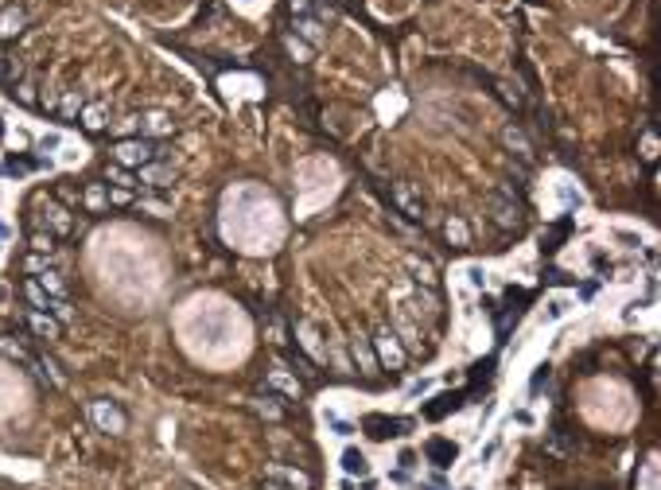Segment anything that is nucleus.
I'll use <instances>...</instances> for the list:
<instances>
[{
	"mask_svg": "<svg viewBox=\"0 0 661 490\" xmlns=\"http://www.w3.org/2000/svg\"><path fill=\"white\" fill-rule=\"evenodd\" d=\"M51 315H55L59 323H70V319H74V307H70L67 300H51Z\"/></svg>",
	"mask_w": 661,
	"mask_h": 490,
	"instance_id": "29",
	"label": "nucleus"
},
{
	"mask_svg": "<svg viewBox=\"0 0 661 490\" xmlns=\"http://www.w3.org/2000/svg\"><path fill=\"white\" fill-rule=\"evenodd\" d=\"M35 210H40L43 226H47V234H70L74 230V218H70L67 206H59L51 195H40L35 198Z\"/></svg>",
	"mask_w": 661,
	"mask_h": 490,
	"instance_id": "2",
	"label": "nucleus"
},
{
	"mask_svg": "<svg viewBox=\"0 0 661 490\" xmlns=\"http://www.w3.org/2000/svg\"><path fill=\"white\" fill-rule=\"evenodd\" d=\"M28 242H31V253H51L55 249V234H43V230H35Z\"/></svg>",
	"mask_w": 661,
	"mask_h": 490,
	"instance_id": "24",
	"label": "nucleus"
},
{
	"mask_svg": "<svg viewBox=\"0 0 661 490\" xmlns=\"http://www.w3.org/2000/svg\"><path fill=\"white\" fill-rule=\"evenodd\" d=\"M109 198H113V203H132V195H128V191H121V187H117V191H113Z\"/></svg>",
	"mask_w": 661,
	"mask_h": 490,
	"instance_id": "40",
	"label": "nucleus"
},
{
	"mask_svg": "<svg viewBox=\"0 0 661 490\" xmlns=\"http://www.w3.org/2000/svg\"><path fill=\"white\" fill-rule=\"evenodd\" d=\"M463 490H474V487H463Z\"/></svg>",
	"mask_w": 661,
	"mask_h": 490,
	"instance_id": "46",
	"label": "nucleus"
},
{
	"mask_svg": "<svg viewBox=\"0 0 661 490\" xmlns=\"http://www.w3.org/2000/svg\"><path fill=\"white\" fill-rule=\"evenodd\" d=\"M24 28H28V8H8L4 16H0V35H4V40L20 35Z\"/></svg>",
	"mask_w": 661,
	"mask_h": 490,
	"instance_id": "7",
	"label": "nucleus"
},
{
	"mask_svg": "<svg viewBox=\"0 0 661 490\" xmlns=\"http://www.w3.org/2000/svg\"><path fill=\"white\" fill-rule=\"evenodd\" d=\"M374 350H377V362L389 366V370H401V366H405V358H409V350L397 343L393 327H381V331L374 335Z\"/></svg>",
	"mask_w": 661,
	"mask_h": 490,
	"instance_id": "3",
	"label": "nucleus"
},
{
	"mask_svg": "<svg viewBox=\"0 0 661 490\" xmlns=\"http://www.w3.org/2000/svg\"><path fill=\"white\" fill-rule=\"evenodd\" d=\"M393 203L401 206V210H405L409 218H420V198H416L413 191H409V187H401V183L393 187Z\"/></svg>",
	"mask_w": 661,
	"mask_h": 490,
	"instance_id": "16",
	"label": "nucleus"
},
{
	"mask_svg": "<svg viewBox=\"0 0 661 490\" xmlns=\"http://www.w3.org/2000/svg\"><path fill=\"white\" fill-rule=\"evenodd\" d=\"M502 137H506V144H510V148H517V156H529V152H533V148H529V140H525L517 128H506Z\"/></svg>",
	"mask_w": 661,
	"mask_h": 490,
	"instance_id": "25",
	"label": "nucleus"
},
{
	"mask_svg": "<svg viewBox=\"0 0 661 490\" xmlns=\"http://www.w3.org/2000/svg\"><path fill=\"white\" fill-rule=\"evenodd\" d=\"M78 117H82V128H86V133H101V128L109 125V121H105V109H101V105H82Z\"/></svg>",
	"mask_w": 661,
	"mask_h": 490,
	"instance_id": "15",
	"label": "nucleus"
},
{
	"mask_svg": "<svg viewBox=\"0 0 661 490\" xmlns=\"http://www.w3.org/2000/svg\"><path fill=\"white\" fill-rule=\"evenodd\" d=\"M292 12H300V16H311V0H292Z\"/></svg>",
	"mask_w": 661,
	"mask_h": 490,
	"instance_id": "38",
	"label": "nucleus"
},
{
	"mask_svg": "<svg viewBox=\"0 0 661 490\" xmlns=\"http://www.w3.org/2000/svg\"><path fill=\"white\" fill-rule=\"evenodd\" d=\"M268 479L273 482H284L288 490H311V475L307 471H300V467H268Z\"/></svg>",
	"mask_w": 661,
	"mask_h": 490,
	"instance_id": "4",
	"label": "nucleus"
},
{
	"mask_svg": "<svg viewBox=\"0 0 661 490\" xmlns=\"http://www.w3.org/2000/svg\"><path fill=\"white\" fill-rule=\"evenodd\" d=\"M35 280H40V288L51 296V300H67V285H62V276H59V273H51V269H43V273L35 276Z\"/></svg>",
	"mask_w": 661,
	"mask_h": 490,
	"instance_id": "11",
	"label": "nucleus"
},
{
	"mask_svg": "<svg viewBox=\"0 0 661 490\" xmlns=\"http://www.w3.org/2000/svg\"><path fill=\"white\" fill-rule=\"evenodd\" d=\"M24 323L40 335V339H55V335H59V319H55L51 312H35V307H28V312H24Z\"/></svg>",
	"mask_w": 661,
	"mask_h": 490,
	"instance_id": "5",
	"label": "nucleus"
},
{
	"mask_svg": "<svg viewBox=\"0 0 661 490\" xmlns=\"http://www.w3.org/2000/svg\"><path fill=\"white\" fill-rule=\"evenodd\" d=\"M338 490H354V482H350V479H343V487H338Z\"/></svg>",
	"mask_w": 661,
	"mask_h": 490,
	"instance_id": "42",
	"label": "nucleus"
},
{
	"mask_svg": "<svg viewBox=\"0 0 661 490\" xmlns=\"http://www.w3.org/2000/svg\"><path fill=\"white\" fill-rule=\"evenodd\" d=\"M175 133V125H171V117H164V113H148V117H140V137H171Z\"/></svg>",
	"mask_w": 661,
	"mask_h": 490,
	"instance_id": "6",
	"label": "nucleus"
},
{
	"mask_svg": "<svg viewBox=\"0 0 661 490\" xmlns=\"http://www.w3.org/2000/svg\"><path fill=\"white\" fill-rule=\"evenodd\" d=\"M0 137H4V125H0Z\"/></svg>",
	"mask_w": 661,
	"mask_h": 490,
	"instance_id": "45",
	"label": "nucleus"
},
{
	"mask_svg": "<svg viewBox=\"0 0 661 490\" xmlns=\"http://www.w3.org/2000/svg\"><path fill=\"white\" fill-rule=\"evenodd\" d=\"M350 350H354V362H358V370H362V373H374V366H377V354L370 350V343H366V339H354V343H350Z\"/></svg>",
	"mask_w": 661,
	"mask_h": 490,
	"instance_id": "13",
	"label": "nucleus"
},
{
	"mask_svg": "<svg viewBox=\"0 0 661 490\" xmlns=\"http://www.w3.org/2000/svg\"><path fill=\"white\" fill-rule=\"evenodd\" d=\"M393 335H397V343H401V346H420V331H416L409 319H397V323H393Z\"/></svg>",
	"mask_w": 661,
	"mask_h": 490,
	"instance_id": "19",
	"label": "nucleus"
},
{
	"mask_svg": "<svg viewBox=\"0 0 661 490\" xmlns=\"http://www.w3.org/2000/svg\"><path fill=\"white\" fill-rule=\"evenodd\" d=\"M257 412H265L268 421H280V409L277 405H268V401H257Z\"/></svg>",
	"mask_w": 661,
	"mask_h": 490,
	"instance_id": "36",
	"label": "nucleus"
},
{
	"mask_svg": "<svg viewBox=\"0 0 661 490\" xmlns=\"http://www.w3.org/2000/svg\"><path fill=\"white\" fill-rule=\"evenodd\" d=\"M164 152H160L156 144H152L148 137H137V140H121L117 144V152H113V164H121V167H144V164H152V160H160Z\"/></svg>",
	"mask_w": 661,
	"mask_h": 490,
	"instance_id": "1",
	"label": "nucleus"
},
{
	"mask_svg": "<svg viewBox=\"0 0 661 490\" xmlns=\"http://www.w3.org/2000/svg\"><path fill=\"white\" fill-rule=\"evenodd\" d=\"M467 280H471L474 288H483V285H486V269H479V265H467Z\"/></svg>",
	"mask_w": 661,
	"mask_h": 490,
	"instance_id": "32",
	"label": "nucleus"
},
{
	"mask_svg": "<svg viewBox=\"0 0 661 490\" xmlns=\"http://www.w3.org/2000/svg\"><path fill=\"white\" fill-rule=\"evenodd\" d=\"M327 424H331V428H335L338 436H350V424H346L343 416H335V412H327Z\"/></svg>",
	"mask_w": 661,
	"mask_h": 490,
	"instance_id": "33",
	"label": "nucleus"
},
{
	"mask_svg": "<svg viewBox=\"0 0 661 490\" xmlns=\"http://www.w3.org/2000/svg\"><path fill=\"white\" fill-rule=\"evenodd\" d=\"M428 455H432V459H440V463H436V467H447V463H452L455 455H459V448H455V443H444V440H436L432 448H428Z\"/></svg>",
	"mask_w": 661,
	"mask_h": 490,
	"instance_id": "20",
	"label": "nucleus"
},
{
	"mask_svg": "<svg viewBox=\"0 0 661 490\" xmlns=\"http://www.w3.org/2000/svg\"><path fill=\"white\" fill-rule=\"evenodd\" d=\"M296 31L304 35L307 43H323V28H319L316 16H300V20H296Z\"/></svg>",
	"mask_w": 661,
	"mask_h": 490,
	"instance_id": "18",
	"label": "nucleus"
},
{
	"mask_svg": "<svg viewBox=\"0 0 661 490\" xmlns=\"http://www.w3.org/2000/svg\"><path fill=\"white\" fill-rule=\"evenodd\" d=\"M140 210H148V214H156V218H164V214H168V206H164V203H156V198H140Z\"/></svg>",
	"mask_w": 661,
	"mask_h": 490,
	"instance_id": "31",
	"label": "nucleus"
},
{
	"mask_svg": "<svg viewBox=\"0 0 661 490\" xmlns=\"http://www.w3.org/2000/svg\"><path fill=\"white\" fill-rule=\"evenodd\" d=\"M28 269H31V273H43V269H47V257H43V253L28 257Z\"/></svg>",
	"mask_w": 661,
	"mask_h": 490,
	"instance_id": "37",
	"label": "nucleus"
},
{
	"mask_svg": "<svg viewBox=\"0 0 661 490\" xmlns=\"http://www.w3.org/2000/svg\"><path fill=\"white\" fill-rule=\"evenodd\" d=\"M89 412H94V421H98L101 428H113V432H121V428H125V421H121V412H117V409H105L101 401H94V405H89Z\"/></svg>",
	"mask_w": 661,
	"mask_h": 490,
	"instance_id": "12",
	"label": "nucleus"
},
{
	"mask_svg": "<svg viewBox=\"0 0 661 490\" xmlns=\"http://www.w3.org/2000/svg\"><path fill=\"white\" fill-rule=\"evenodd\" d=\"M82 203H86L89 210H101V206L109 203V191H105V183H94V187H89V191H86V195H82Z\"/></svg>",
	"mask_w": 661,
	"mask_h": 490,
	"instance_id": "21",
	"label": "nucleus"
},
{
	"mask_svg": "<svg viewBox=\"0 0 661 490\" xmlns=\"http://www.w3.org/2000/svg\"><path fill=\"white\" fill-rule=\"evenodd\" d=\"M343 471L350 479H366V475H370V459H366L358 448H346L343 451Z\"/></svg>",
	"mask_w": 661,
	"mask_h": 490,
	"instance_id": "9",
	"label": "nucleus"
},
{
	"mask_svg": "<svg viewBox=\"0 0 661 490\" xmlns=\"http://www.w3.org/2000/svg\"><path fill=\"white\" fill-rule=\"evenodd\" d=\"M12 98L20 101V105H40V98H35V86H31V82H20V86L12 90Z\"/></svg>",
	"mask_w": 661,
	"mask_h": 490,
	"instance_id": "26",
	"label": "nucleus"
},
{
	"mask_svg": "<svg viewBox=\"0 0 661 490\" xmlns=\"http://www.w3.org/2000/svg\"><path fill=\"white\" fill-rule=\"evenodd\" d=\"M409 273H413L420 285H432V280H436L432 265H428V261H416V257H409Z\"/></svg>",
	"mask_w": 661,
	"mask_h": 490,
	"instance_id": "23",
	"label": "nucleus"
},
{
	"mask_svg": "<svg viewBox=\"0 0 661 490\" xmlns=\"http://www.w3.org/2000/svg\"><path fill=\"white\" fill-rule=\"evenodd\" d=\"M105 179H109V183H117L121 191H132V187H137V176H132L128 167H121V164H109L105 167Z\"/></svg>",
	"mask_w": 661,
	"mask_h": 490,
	"instance_id": "17",
	"label": "nucleus"
},
{
	"mask_svg": "<svg viewBox=\"0 0 661 490\" xmlns=\"http://www.w3.org/2000/svg\"><path fill=\"white\" fill-rule=\"evenodd\" d=\"M4 237H8V226H4V222H0V242H4Z\"/></svg>",
	"mask_w": 661,
	"mask_h": 490,
	"instance_id": "43",
	"label": "nucleus"
},
{
	"mask_svg": "<svg viewBox=\"0 0 661 490\" xmlns=\"http://www.w3.org/2000/svg\"><path fill=\"white\" fill-rule=\"evenodd\" d=\"M420 393H428V382H416L413 389H409V397H420Z\"/></svg>",
	"mask_w": 661,
	"mask_h": 490,
	"instance_id": "41",
	"label": "nucleus"
},
{
	"mask_svg": "<svg viewBox=\"0 0 661 490\" xmlns=\"http://www.w3.org/2000/svg\"><path fill=\"white\" fill-rule=\"evenodd\" d=\"M490 210H494V222L502 226V230H510V226H517V222H522V214H517V206H513V203H506V198H498V195L490 198Z\"/></svg>",
	"mask_w": 661,
	"mask_h": 490,
	"instance_id": "8",
	"label": "nucleus"
},
{
	"mask_svg": "<svg viewBox=\"0 0 661 490\" xmlns=\"http://www.w3.org/2000/svg\"><path fill=\"white\" fill-rule=\"evenodd\" d=\"M268 385H273V389H284V393H292V397H300V385L292 382V378H284V373H273V378H268Z\"/></svg>",
	"mask_w": 661,
	"mask_h": 490,
	"instance_id": "30",
	"label": "nucleus"
},
{
	"mask_svg": "<svg viewBox=\"0 0 661 490\" xmlns=\"http://www.w3.org/2000/svg\"><path fill=\"white\" fill-rule=\"evenodd\" d=\"M59 113H62V117H78V113H82V98H78V94H67V98L59 101Z\"/></svg>",
	"mask_w": 661,
	"mask_h": 490,
	"instance_id": "28",
	"label": "nucleus"
},
{
	"mask_svg": "<svg viewBox=\"0 0 661 490\" xmlns=\"http://www.w3.org/2000/svg\"><path fill=\"white\" fill-rule=\"evenodd\" d=\"M444 230H447V242H452V245H467V242H471V234H467V226L459 222V218H447Z\"/></svg>",
	"mask_w": 661,
	"mask_h": 490,
	"instance_id": "22",
	"label": "nucleus"
},
{
	"mask_svg": "<svg viewBox=\"0 0 661 490\" xmlns=\"http://www.w3.org/2000/svg\"><path fill=\"white\" fill-rule=\"evenodd\" d=\"M0 350L8 354V358H20L24 366H35V362H31V358H28V350H24L20 343H12V339H0Z\"/></svg>",
	"mask_w": 661,
	"mask_h": 490,
	"instance_id": "27",
	"label": "nucleus"
},
{
	"mask_svg": "<svg viewBox=\"0 0 661 490\" xmlns=\"http://www.w3.org/2000/svg\"><path fill=\"white\" fill-rule=\"evenodd\" d=\"M494 451H498V440H494V443H486V448L479 451V463H486V459H490V455H494Z\"/></svg>",
	"mask_w": 661,
	"mask_h": 490,
	"instance_id": "39",
	"label": "nucleus"
},
{
	"mask_svg": "<svg viewBox=\"0 0 661 490\" xmlns=\"http://www.w3.org/2000/svg\"><path fill=\"white\" fill-rule=\"evenodd\" d=\"M140 183H148V187H168L171 183V167H164V164H144L140 167Z\"/></svg>",
	"mask_w": 661,
	"mask_h": 490,
	"instance_id": "10",
	"label": "nucleus"
},
{
	"mask_svg": "<svg viewBox=\"0 0 661 490\" xmlns=\"http://www.w3.org/2000/svg\"><path fill=\"white\" fill-rule=\"evenodd\" d=\"M24 296H28V304L35 307V312H51V296L40 288V280L31 276V280H24Z\"/></svg>",
	"mask_w": 661,
	"mask_h": 490,
	"instance_id": "14",
	"label": "nucleus"
},
{
	"mask_svg": "<svg viewBox=\"0 0 661 490\" xmlns=\"http://www.w3.org/2000/svg\"><path fill=\"white\" fill-rule=\"evenodd\" d=\"M59 144H62V137H59V133H47V137L40 140V152H55Z\"/></svg>",
	"mask_w": 661,
	"mask_h": 490,
	"instance_id": "35",
	"label": "nucleus"
},
{
	"mask_svg": "<svg viewBox=\"0 0 661 490\" xmlns=\"http://www.w3.org/2000/svg\"><path fill=\"white\" fill-rule=\"evenodd\" d=\"M268 490H288V487H277V482H273V487H268Z\"/></svg>",
	"mask_w": 661,
	"mask_h": 490,
	"instance_id": "44",
	"label": "nucleus"
},
{
	"mask_svg": "<svg viewBox=\"0 0 661 490\" xmlns=\"http://www.w3.org/2000/svg\"><path fill=\"white\" fill-rule=\"evenodd\" d=\"M564 312H568V300H564V296H556L553 304H549V319H560Z\"/></svg>",
	"mask_w": 661,
	"mask_h": 490,
	"instance_id": "34",
	"label": "nucleus"
}]
</instances>
